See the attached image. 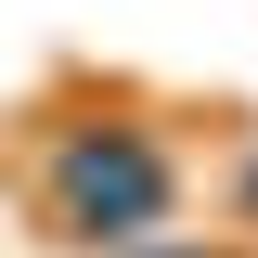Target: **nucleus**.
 <instances>
[{
    "label": "nucleus",
    "instance_id": "1",
    "mask_svg": "<svg viewBox=\"0 0 258 258\" xmlns=\"http://www.w3.org/2000/svg\"><path fill=\"white\" fill-rule=\"evenodd\" d=\"M39 207L64 245H155V220L181 207V142L142 116H91L39 142Z\"/></svg>",
    "mask_w": 258,
    "mask_h": 258
},
{
    "label": "nucleus",
    "instance_id": "2",
    "mask_svg": "<svg viewBox=\"0 0 258 258\" xmlns=\"http://www.w3.org/2000/svg\"><path fill=\"white\" fill-rule=\"evenodd\" d=\"M181 258H207V245H181ZM220 258H232V245H220Z\"/></svg>",
    "mask_w": 258,
    "mask_h": 258
}]
</instances>
